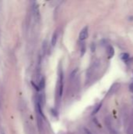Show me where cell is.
Instances as JSON below:
<instances>
[{
	"label": "cell",
	"instance_id": "1",
	"mask_svg": "<svg viewBox=\"0 0 133 134\" xmlns=\"http://www.w3.org/2000/svg\"><path fill=\"white\" fill-rule=\"evenodd\" d=\"M88 35H89V29L88 27H85L79 34V39L81 41L85 40L86 38H88Z\"/></svg>",
	"mask_w": 133,
	"mask_h": 134
},
{
	"label": "cell",
	"instance_id": "11",
	"mask_svg": "<svg viewBox=\"0 0 133 134\" xmlns=\"http://www.w3.org/2000/svg\"><path fill=\"white\" fill-rule=\"evenodd\" d=\"M85 133H86V134H92V133L90 132V131H89V129H85Z\"/></svg>",
	"mask_w": 133,
	"mask_h": 134
},
{
	"label": "cell",
	"instance_id": "4",
	"mask_svg": "<svg viewBox=\"0 0 133 134\" xmlns=\"http://www.w3.org/2000/svg\"><path fill=\"white\" fill-rule=\"evenodd\" d=\"M107 53H108V57H109V58L113 57V56L114 55V48H113V46H108Z\"/></svg>",
	"mask_w": 133,
	"mask_h": 134
},
{
	"label": "cell",
	"instance_id": "7",
	"mask_svg": "<svg viewBox=\"0 0 133 134\" xmlns=\"http://www.w3.org/2000/svg\"><path fill=\"white\" fill-rule=\"evenodd\" d=\"M33 6H32V10H33V12H34V14L35 16H38V5L36 3H33Z\"/></svg>",
	"mask_w": 133,
	"mask_h": 134
},
{
	"label": "cell",
	"instance_id": "3",
	"mask_svg": "<svg viewBox=\"0 0 133 134\" xmlns=\"http://www.w3.org/2000/svg\"><path fill=\"white\" fill-rule=\"evenodd\" d=\"M57 38H58V34L57 32H54L52 37V39H51V45L52 46H55L57 42Z\"/></svg>",
	"mask_w": 133,
	"mask_h": 134
},
{
	"label": "cell",
	"instance_id": "5",
	"mask_svg": "<svg viewBox=\"0 0 133 134\" xmlns=\"http://www.w3.org/2000/svg\"><path fill=\"white\" fill-rule=\"evenodd\" d=\"M45 78H42L40 82H39V84H38V90H42L44 87H45Z\"/></svg>",
	"mask_w": 133,
	"mask_h": 134
},
{
	"label": "cell",
	"instance_id": "10",
	"mask_svg": "<svg viewBox=\"0 0 133 134\" xmlns=\"http://www.w3.org/2000/svg\"><path fill=\"white\" fill-rule=\"evenodd\" d=\"M129 90L131 93H133V82H131L129 85Z\"/></svg>",
	"mask_w": 133,
	"mask_h": 134
},
{
	"label": "cell",
	"instance_id": "9",
	"mask_svg": "<svg viewBox=\"0 0 133 134\" xmlns=\"http://www.w3.org/2000/svg\"><path fill=\"white\" fill-rule=\"evenodd\" d=\"M101 106H102V103H100L96 107V109L94 110L93 111V112H92V115H95V114H96L99 111V109H100V107H101Z\"/></svg>",
	"mask_w": 133,
	"mask_h": 134
},
{
	"label": "cell",
	"instance_id": "6",
	"mask_svg": "<svg viewBox=\"0 0 133 134\" xmlns=\"http://www.w3.org/2000/svg\"><path fill=\"white\" fill-rule=\"evenodd\" d=\"M120 58L124 61H127L129 59V54L127 53H123L120 55Z\"/></svg>",
	"mask_w": 133,
	"mask_h": 134
},
{
	"label": "cell",
	"instance_id": "2",
	"mask_svg": "<svg viewBox=\"0 0 133 134\" xmlns=\"http://www.w3.org/2000/svg\"><path fill=\"white\" fill-rule=\"evenodd\" d=\"M63 81H64V75H63V73L60 72V78H59V97L60 98L62 97V93H63V87H64V84H63Z\"/></svg>",
	"mask_w": 133,
	"mask_h": 134
},
{
	"label": "cell",
	"instance_id": "8",
	"mask_svg": "<svg viewBox=\"0 0 133 134\" xmlns=\"http://www.w3.org/2000/svg\"><path fill=\"white\" fill-rule=\"evenodd\" d=\"M127 134H133V125H129L127 129Z\"/></svg>",
	"mask_w": 133,
	"mask_h": 134
},
{
	"label": "cell",
	"instance_id": "12",
	"mask_svg": "<svg viewBox=\"0 0 133 134\" xmlns=\"http://www.w3.org/2000/svg\"><path fill=\"white\" fill-rule=\"evenodd\" d=\"M131 100H132V102H133V96H132V97H131Z\"/></svg>",
	"mask_w": 133,
	"mask_h": 134
}]
</instances>
